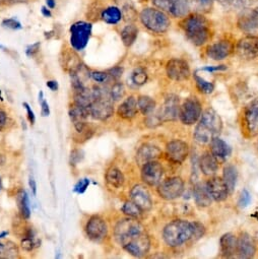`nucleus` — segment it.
Instances as JSON below:
<instances>
[{
	"instance_id": "1",
	"label": "nucleus",
	"mask_w": 258,
	"mask_h": 259,
	"mask_svg": "<svg viewBox=\"0 0 258 259\" xmlns=\"http://www.w3.org/2000/svg\"><path fill=\"white\" fill-rule=\"evenodd\" d=\"M114 236L118 244L135 257H144L151 249L150 237L138 219L127 217L119 221L114 229Z\"/></svg>"
},
{
	"instance_id": "2",
	"label": "nucleus",
	"mask_w": 258,
	"mask_h": 259,
	"mask_svg": "<svg viewBox=\"0 0 258 259\" xmlns=\"http://www.w3.org/2000/svg\"><path fill=\"white\" fill-rule=\"evenodd\" d=\"M186 38L197 47L208 43L213 37V27L211 22L202 14L192 13L186 15L179 23Z\"/></svg>"
},
{
	"instance_id": "3",
	"label": "nucleus",
	"mask_w": 258,
	"mask_h": 259,
	"mask_svg": "<svg viewBox=\"0 0 258 259\" xmlns=\"http://www.w3.org/2000/svg\"><path fill=\"white\" fill-rule=\"evenodd\" d=\"M223 120L216 110L208 108L202 112L193 134L194 140L201 145L209 144L210 141L221 135Z\"/></svg>"
},
{
	"instance_id": "4",
	"label": "nucleus",
	"mask_w": 258,
	"mask_h": 259,
	"mask_svg": "<svg viewBox=\"0 0 258 259\" xmlns=\"http://www.w3.org/2000/svg\"><path fill=\"white\" fill-rule=\"evenodd\" d=\"M194 222L174 220L167 224L163 230L164 242L172 248H177L190 240H194Z\"/></svg>"
},
{
	"instance_id": "5",
	"label": "nucleus",
	"mask_w": 258,
	"mask_h": 259,
	"mask_svg": "<svg viewBox=\"0 0 258 259\" xmlns=\"http://www.w3.org/2000/svg\"><path fill=\"white\" fill-rule=\"evenodd\" d=\"M142 24L151 32L156 34H164L171 27V20L167 13L154 8H148L140 14Z\"/></svg>"
},
{
	"instance_id": "6",
	"label": "nucleus",
	"mask_w": 258,
	"mask_h": 259,
	"mask_svg": "<svg viewBox=\"0 0 258 259\" xmlns=\"http://www.w3.org/2000/svg\"><path fill=\"white\" fill-rule=\"evenodd\" d=\"M242 133L248 139L258 137V98L250 102L241 115Z\"/></svg>"
},
{
	"instance_id": "7",
	"label": "nucleus",
	"mask_w": 258,
	"mask_h": 259,
	"mask_svg": "<svg viewBox=\"0 0 258 259\" xmlns=\"http://www.w3.org/2000/svg\"><path fill=\"white\" fill-rule=\"evenodd\" d=\"M202 114V105L196 97L187 98L179 110V119L184 125H194L198 122Z\"/></svg>"
},
{
	"instance_id": "8",
	"label": "nucleus",
	"mask_w": 258,
	"mask_h": 259,
	"mask_svg": "<svg viewBox=\"0 0 258 259\" xmlns=\"http://www.w3.org/2000/svg\"><path fill=\"white\" fill-rule=\"evenodd\" d=\"M185 190V183L180 177H170L158 185L157 191L161 198L165 200H174L182 196Z\"/></svg>"
},
{
	"instance_id": "9",
	"label": "nucleus",
	"mask_w": 258,
	"mask_h": 259,
	"mask_svg": "<svg viewBox=\"0 0 258 259\" xmlns=\"http://www.w3.org/2000/svg\"><path fill=\"white\" fill-rule=\"evenodd\" d=\"M92 24L77 22L70 28V44L76 51L83 50L92 36Z\"/></svg>"
},
{
	"instance_id": "10",
	"label": "nucleus",
	"mask_w": 258,
	"mask_h": 259,
	"mask_svg": "<svg viewBox=\"0 0 258 259\" xmlns=\"http://www.w3.org/2000/svg\"><path fill=\"white\" fill-rule=\"evenodd\" d=\"M156 9H159L174 18H184L188 15V0H152Z\"/></svg>"
},
{
	"instance_id": "11",
	"label": "nucleus",
	"mask_w": 258,
	"mask_h": 259,
	"mask_svg": "<svg viewBox=\"0 0 258 259\" xmlns=\"http://www.w3.org/2000/svg\"><path fill=\"white\" fill-rule=\"evenodd\" d=\"M90 115L100 121H105L114 114V102L110 96L97 98L93 101L90 108Z\"/></svg>"
},
{
	"instance_id": "12",
	"label": "nucleus",
	"mask_w": 258,
	"mask_h": 259,
	"mask_svg": "<svg viewBox=\"0 0 258 259\" xmlns=\"http://www.w3.org/2000/svg\"><path fill=\"white\" fill-rule=\"evenodd\" d=\"M235 50L241 59H258V36H245L241 38L237 42Z\"/></svg>"
},
{
	"instance_id": "13",
	"label": "nucleus",
	"mask_w": 258,
	"mask_h": 259,
	"mask_svg": "<svg viewBox=\"0 0 258 259\" xmlns=\"http://www.w3.org/2000/svg\"><path fill=\"white\" fill-rule=\"evenodd\" d=\"M167 76L174 81H183L190 77L191 70L189 64L179 58H174L168 61L166 64Z\"/></svg>"
},
{
	"instance_id": "14",
	"label": "nucleus",
	"mask_w": 258,
	"mask_h": 259,
	"mask_svg": "<svg viewBox=\"0 0 258 259\" xmlns=\"http://www.w3.org/2000/svg\"><path fill=\"white\" fill-rule=\"evenodd\" d=\"M235 51V45L230 40L224 39L208 45L205 49L206 56L214 61H222L228 58Z\"/></svg>"
},
{
	"instance_id": "15",
	"label": "nucleus",
	"mask_w": 258,
	"mask_h": 259,
	"mask_svg": "<svg viewBox=\"0 0 258 259\" xmlns=\"http://www.w3.org/2000/svg\"><path fill=\"white\" fill-rule=\"evenodd\" d=\"M164 176L163 166L156 160L148 162L142 167V179L143 181L151 186H158Z\"/></svg>"
},
{
	"instance_id": "16",
	"label": "nucleus",
	"mask_w": 258,
	"mask_h": 259,
	"mask_svg": "<svg viewBox=\"0 0 258 259\" xmlns=\"http://www.w3.org/2000/svg\"><path fill=\"white\" fill-rule=\"evenodd\" d=\"M189 155L188 145L181 140H174L166 146V157L173 164H182Z\"/></svg>"
},
{
	"instance_id": "17",
	"label": "nucleus",
	"mask_w": 258,
	"mask_h": 259,
	"mask_svg": "<svg viewBox=\"0 0 258 259\" xmlns=\"http://www.w3.org/2000/svg\"><path fill=\"white\" fill-rule=\"evenodd\" d=\"M205 187L212 200L217 202H222L226 200L230 194L224 179L219 176H211L205 183Z\"/></svg>"
},
{
	"instance_id": "18",
	"label": "nucleus",
	"mask_w": 258,
	"mask_h": 259,
	"mask_svg": "<svg viewBox=\"0 0 258 259\" xmlns=\"http://www.w3.org/2000/svg\"><path fill=\"white\" fill-rule=\"evenodd\" d=\"M237 26L246 36H258V16L253 11L243 12L238 18Z\"/></svg>"
},
{
	"instance_id": "19",
	"label": "nucleus",
	"mask_w": 258,
	"mask_h": 259,
	"mask_svg": "<svg viewBox=\"0 0 258 259\" xmlns=\"http://www.w3.org/2000/svg\"><path fill=\"white\" fill-rule=\"evenodd\" d=\"M85 233L91 240L100 241L107 236V224L101 217L94 215L88 221L85 225Z\"/></svg>"
},
{
	"instance_id": "20",
	"label": "nucleus",
	"mask_w": 258,
	"mask_h": 259,
	"mask_svg": "<svg viewBox=\"0 0 258 259\" xmlns=\"http://www.w3.org/2000/svg\"><path fill=\"white\" fill-rule=\"evenodd\" d=\"M179 110H180L179 97L171 94L165 99V102L159 113L163 122L175 121L179 117Z\"/></svg>"
},
{
	"instance_id": "21",
	"label": "nucleus",
	"mask_w": 258,
	"mask_h": 259,
	"mask_svg": "<svg viewBox=\"0 0 258 259\" xmlns=\"http://www.w3.org/2000/svg\"><path fill=\"white\" fill-rule=\"evenodd\" d=\"M131 198L144 211H149L153 208V199L146 186L142 184L136 185L131 190Z\"/></svg>"
},
{
	"instance_id": "22",
	"label": "nucleus",
	"mask_w": 258,
	"mask_h": 259,
	"mask_svg": "<svg viewBox=\"0 0 258 259\" xmlns=\"http://www.w3.org/2000/svg\"><path fill=\"white\" fill-rule=\"evenodd\" d=\"M256 253V242L248 233H242L237 241V255L240 258H252Z\"/></svg>"
},
{
	"instance_id": "23",
	"label": "nucleus",
	"mask_w": 258,
	"mask_h": 259,
	"mask_svg": "<svg viewBox=\"0 0 258 259\" xmlns=\"http://www.w3.org/2000/svg\"><path fill=\"white\" fill-rule=\"evenodd\" d=\"M138 100L136 99L135 96H129L121 103V105L117 109L118 116L126 120L134 119L138 115Z\"/></svg>"
},
{
	"instance_id": "24",
	"label": "nucleus",
	"mask_w": 258,
	"mask_h": 259,
	"mask_svg": "<svg viewBox=\"0 0 258 259\" xmlns=\"http://www.w3.org/2000/svg\"><path fill=\"white\" fill-rule=\"evenodd\" d=\"M161 156L162 151L158 147L151 144H145L139 149L137 153V161L140 165L143 166L148 162L157 160Z\"/></svg>"
},
{
	"instance_id": "25",
	"label": "nucleus",
	"mask_w": 258,
	"mask_h": 259,
	"mask_svg": "<svg viewBox=\"0 0 258 259\" xmlns=\"http://www.w3.org/2000/svg\"><path fill=\"white\" fill-rule=\"evenodd\" d=\"M238 237L233 233H226L220 239L221 254L224 257L230 258L237 255Z\"/></svg>"
},
{
	"instance_id": "26",
	"label": "nucleus",
	"mask_w": 258,
	"mask_h": 259,
	"mask_svg": "<svg viewBox=\"0 0 258 259\" xmlns=\"http://www.w3.org/2000/svg\"><path fill=\"white\" fill-rule=\"evenodd\" d=\"M199 168L203 175L211 177L216 175L219 170V160L210 153H204L199 159Z\"/></svg>"
},
{
	"instance_id": "27",
	"label": "nucleus",
	"mask_w": 258,
	"mask_h": 259,
	"mask_svg": "<svg viewBox=\"0 0 258 259\" xmlns=\"http://www.w3.org/2000/svg\"><path fill=\"white\" fill-rule=\"evenodd\" d=\"M210 153L218 159V160H225L229 158L232 154L231 147L219 137L212 139L209 143Z\"/></svg>"
},
{
	"instance_id": "28",
	"label": "nucleus",
	"mask_w": 258,
	"mask_h": 259,
	"mask_svg": "<svg viewBox=\"0 0 258 259\" xmlns=\"http://www.w3.org/2000/svg\"><path fill=\"white\" fill-rule=\"evenodd\" d=\"M193 197H194V201H195L196 205L199 207H207L212 202V198L210 197V195L205 187V184L203 185L201 183H197L194 186Z\"/></svg>"
},
{
	"instance_id": "29",
	"label": "nucleus",
	"mask_w": 258,
	"mask_h": 259,
	"mask_svg": "<svg viewBox=\"0 0 258 259\" xmlns=\"http://www.w3.org/2000/svg\"><path fill=\"white\" fill-rule=\"evenodd\" d=\"M105 179L106 182L108 183V185H110L113 188H120L123 186L124 182H125V177L123 175V173L116 167H111L105 175Z\"/></svg>"
},
{
	"instance_id": "30",
	"label": "nucleus",
	"mask_w": 258,
	"mask_h": 259,
	"mask_svg": "<svg viewBox=\"0 0 258 259\" xmlns=\"http://www.w3.org/2000/svg\"><path fill=\"white\" fill-rule=\"evenodd\" d=\"M20 254L19 247L12 241L0 242V259L18 258Z\"/></svg>"
},
{
	"instance_id": "31",
	"label": "nucleus",
	"mask_w": 258,
	"mask_h": 259,
	"mask_svg": "<svg viewBox=\"0 0 258 259\" xmlns=\"http://www.w3.org/2000/svg\"><path fill=\"white\" fill-rule=\"evenodd\" d=\"M223 179H224L225 183L227 184L229 192L232 193L235 189V186L237 184V179H238V171H237L236 167L233 165H227L224 168Z\"/></svg>"
},
{
	"instance_id": "32",
	"label": "nucleus",
	"mask_w": 258,
	"mask_h": 259,
	"mask_svg": "<svg viewBox=\"0 0 258 259\" xmlns=\"http://www.w3.org/2000/svg\"><path fill=\"white\" fill-rule=\"evenodd\" d=\"M138 35H139V29L137 28V26L133 24L127 25L121 32V39L123 44L126 47H131L137 41Z\"/></svg>"
},
{
	"instance_id": "33",
	"label": "nucleus",
	"mask_w": 258,
	"mask_h": 259,
	"mask_svg": "<svg viewBox=\"0 0 258 259\" xmlns=\"http://www.w3.org/2000/svg\"><path fill=\"white\" fill-rule=\"evenodd\" d=\"M122 12L119 8L110 7L103 11L102 20L109 25H116L122 20Z\"/></svg>"
},
{
	"instance_id": "34",
	"label": "nucleus",
	"mask_w": 258,
	"mask_h": 259,
	"mask_svg": "<svg viewBox=\"0 0 258 259\" xmlns=\"http://www.w3.org/2000/svg\"><path fill=\"white\" fill-rule=\"evenodd\" d=\"M138 108L139 112H141L145 116H148L155 111L156 102L153 98L149 96H140L138 99Z\"/></svg>"
},
{
	"instance_id": "35",
	"label": "nucleus",
	"mask_w": 258,
	"mask_h": 259,
	"mask_svg": "<svg viewBox=\"0 0 258 259\" xmlns=\"http://www.w3.org/2000/svg\"><path fill=\"white\" fill-rule=\"evenodd\" d=\"M18 206L22 217L26 220L30 219L31 217V208H30V199L28 193L25 190H21L17 197Z\"/></svg>"
},
{
	"instance_id": "36",
	"label": "nucleus",
	"mask_w": 258,
	"mask_h": 259,
	"mask_svg": "<svg viewBox=\"0 0 258 259\" xmlns=\"http://www.w3.org/2000/svg\"><path fill=\"white\" fill-rule=\"evenodd\" d=\"M69 116L73 124L78 122H84L87 118L90 116V110L87 107H82L74 104L69 111Z\"/></svg>"
},
{
	"instance_id": "37",
	"label": "nucleus",
	"mask_w": 258,
	"mask_h": 259,
	"mask_svg": "<svg viewBox=\"0 0 258 259\" xmlns=\"http://www.w3.org/2000/svg\"><path fill=\"white\" fill-rule=\"evenodd\" d=\"M122 211L125 215L140 220L145 212L141 207H139L134 201H126L122 206Z\"/></svg>"
},
{
	"instance_id": "38",
	"label": "nucleus",
	"mask_w": 258,
	"mask_h": 259,
	"mask_svg": "<svg viewBox=\"0 0 258 259\" xmlns=\"http://www.w3.org/2000/svg\"><path fill=\"white\" fill-rule=\"evenodd\" d=\"M193 77H194V80H195L196 88L198 89V91L200 93L208 95V94H211L214 91V84L212 82L205 80L204 78L199 76L197 73H194Z\"/></svg>"
},
{
	"instance_id": "39",
	"label": "nucleus",
	"mask_w": 258,
	"mask_h": 259,
	"mask_svg": "<svg viewBox=\"0 0 258 259\" xmlns=\"http://www.w3.org/2000/svg\"><path fill=\"white\" fill-rule=\"evenodd\" d=\"M21 245H22V248L26 251H32L36 246H38V243L36 241V238L32 229H30L26 233V235L23 237Z\"/></svg>"
},
{
	"instance_id": "40",
	"label": "nucleus",
	"mask_w": 258,
	"mask_h": 259,
	"mask_svg": "<svg viewBox=\"0 0 258 259\" xmlns=\"http://www.w3.org/2000/svg\"><path fill=\"white\" fill-rule=\"evenodd\" d=\"M109 93H110V97H111L112 101L113 102H117V101H120L124 97V95H125V88H124V85L121 82L116 81L109 89Z\"/></svg>"
},
{
	"instance_id": "41",
	"label": "nucleus",
	"mask_w": 258,
	"mask_h": 259,
	"mask_svg": "<svg viewBox=\"0 0 258 259\" xmlns=\"http://www.w3.org/2000/svg\"><path fill=\"white\" fill-rule=\"evenodd\" d=\"M132 80L136 85H143L148 80V74L143 68H137L132 74Z\"/></svg>"
},
{
	"instance_id": "42",
	"label": "nucleus",
	"mask_w": 258,
	"mask_h": 259,
	"mask_svg": "<svg viewBox=\"0 0 258 259\" xmlns=\"http://www.w3.org/2000/svg\"><path fill=\"white\" fill-rule=\"evenodd\" d=\"M91 78L94 81L101 83V84H105V83H108L111 80H113L107 71H93L91 73Z\"/></svg>"
},
{
	"instance_id": "43",
	"label": "nucleus",
	"mask_w": 258,
	"mask_h": 259,
	"mask_svg": "<svg viewBox=\"0 0 258 259\" xmlns=\"http://www.w3.org/2000/svg\"><path fill=\"white\" fill-rule=\"evenodd\" d=\"M213 2L214 0H188L189 6L193 4V6L198 9V11H203V12L208 11L211 8Z\"/></svg>"
},
{
	"instance_id": "44",
	"label": "nucleus",
	"mask_w": 258,
	"mask_h": 259,
	"mask_svg": "<svg viewBox=\"0 0 258 259\" xmlns=\"http://www.w3.org/2000/svg\"><path fill=\"white\" fill-rule=\"evenodd\" d=\"M161 123H163V120L160 116V113H152L150 115L147 116V119H146V124L147 126L149 127H157L158 125H160Z\"/></svg>"
},
{
	"instance_id": "45",
	"label": "nucleus",
	"mask_w": 258,
	"mask_h": 259,
	"mask_svg": "<svg viewBox=\"0 0 258 259\" xmlns=\"http://www.w3.org/2000/svg\"><path fill=\"white\" fill-rule=\"evenodd\" d=\"M251 201V194L249 193V191L247 189H244L242 192H241V195L239 197V201H238V204L240 207L244 208L246 207Z\"/></svg>"
},
{
	"instance_id": "46",
	"label": "nucleus",
	"mask_w": 258,
	"mask_h": 259,
	"mask_svg": "<svg viewBox=\"0 0 258 259\" xmlns=\"http://www.w3.org/2000/svg\"><path fill=\"white\" fill-rule=\"evenodd\" d=\"M89 184H90V180H89V179H87V178L80 179V180L75 184V186H74V188H73V191L76 192V193H78V194H81V193H83V192L87 190Z\"/></svg>"
},
{
	"instance_id": "47",
	"label": "nucleus",
	"mask_w": 258,
	"mask_h": 259,
	"mask_svg": "<svg viewBox=\"0 0 258 259\" xmlns=\"http://www.w3.org/2000/svg\"><path fill=\"white\" fill-rule=\"evenodd\" d=\"M3 26L5 28L11 29V30H19L22 28L21 23L18 22L16 19H8L3 22Z\"/></svg>"
},
{
	"instance_id": "48",
	"label": "nucleus",
	"mask_w": 258,
	"mask_h": 259,
	"mask_svg": "<svg viewBox=\"0 0 258 259\" xmlns=\"http://www.w3.org/2000/svg\"><path fill=\"white\" fill-rule=\"evenodd\" d=\"M195 225V230H194V240H198L200 239L204 233H205V229L204 226L198 222H194Z\"/></svg>"
},
{
	"instance_id": "49",
	"label": "nucleus",
	"mask_w": 258,
	"mask_h": 259,
	"mask_svg": "<svg viewBox=\"0 0 258 259\" xmlns=\"http://www.w3.org/2000/svg\"><path fill=\"white\" fill-rule=\"evenodd\" d=\"M109 73V75L112 77L113 80H118L121 76H122V73H123V69L119 66H116L114 68H111L107 71Z\"/></svg>"
},
{
	"instance_id": "50",
	"label": "nucleus",
	"mask_w": 258,
	"mask_h": 259,
	"mask_svg": "<svg viewBox=\"0 0 258 259\" xmlns=\"http://www.w3.org/2000/svg\"><path fill=\"white\" fill-rule=\"evenodd\" d=\"M82 159V153L78 150H75L71 153V156H70V162H71V165H76L78 162H80Z\"/></svg>"
},
{
	"instance_id": "51",
	"label": "nucleus",
	"mask_w": 258,
	"mask_h": 259,
	"mask_svg": "<svg viewBox=\"0 0 258 259\" xmlns=\"http://www.w3.org/2000/svg\"><path fill=\"white\" fill-rule=\"evenodd\" d=\"M8 123V115L7 113L0 109V131H3V129L6 127Z\"/></svg>"
},
{
	"instance_id": "52",
	"label": "nucleus",
	"mask_w": 258,
	"mask_h": 259,
	"mask_svg": "<svg viewBox=\"0 0 258 259\" xmlns=\"http://www.w3.org/2000/svg\"><path fill=\"white\" fill-rule=\"evenodd\" d=\"M23 105H24V107H25V108H26V110H27L28 118H29V120H30L31 124H34V123H35V114H34L33 110L31 109V107H30V105H29L28 103H24Z\"/></svg>"
},
{
	"instance_id": "53",
	"label": "nucleus",
	"mask_w": 258,
	"mask_h": 259,
	"mask_svg": "<svg viewBox=\"0 0 258 259\" xmlns=\"http://www.w3.org/2000/svg\"><path fill=\"white\" fill-rule=\"evenodd\" d=\"M40 104H41V108H42V110H41L42 116H43V117L49 116L50 110H49V105H48V103H47L45 100H43L42 102H40Z\"/></svg>"
},
{
	"instance_id": "54",
	"label": "nucleus",
	"mask_w": 258,
	"mask_h": 259,
	"mask_svg": "<svg viewBox=\"0 0 258 259\" xmlns=\"http://www.w3.org/2000/svg\"><path fill=\"white\" fill-rule=\"evenodd\" d=\"M39 47H40V43H36V44L30 46V47L27 49V54H28L29 56H33L35 53L38 52Z\"/></svg>"
},
{
	"instance_id": "55",
	"label": "nucleus",
	"mask_w": 258,
	"mask_h": 259,
	"mask_svg": "<svg viewBox=\"0 0 258 259\" xmlns=\"http://www.w3.org/2000/svg\"><path fill=\"white\" fill-rule=\"evenodd\" d=\"M29 185H30V188L32 189L34 195L37 194V184H36V180L34 178L33 175L30 176V179H29Z\"/></svg>"
},
{
	"instance_id": "56",
	"label": "nucleus",
	"mask_w": 258,
	"mask_h": 259,
	"mask_svg": "<svg viewBox=\"0 0 258 259\" xmlns=\"http://www.w3.org/2000/svg\"><path fill=\"white\" fill-rule=\"evenodd\" d=\"M47 87H48L52 92H55V91L58 90V83H57V81H55V80L47 81Z\"/></svg>"
},
{
	"instance_id": "57",
	"label": "nucleus",
	"mask_w": 258,
	"mask_h": 259,
	"mask_svg": "<svg viewBox=\"0 0 258 259\" xmlns=\"http://www.w3.org/2000/svg\"><path fill=\"white\" fill-rule=\"evenodd\" d=\"M46 5H47V8L50 10H53L56 7L55 0H46Z\"/></svg>"
},
{
	"instance_id": "58",
	"label": "nucleus",
	"mask_w": 258,
	"mask_h": 259,
	"mask_svg": "<svg viewBox=\"0 0 258 259\" xmlns=\"http://www.w3.org/2000/svg\"><path fill=\"white\" fill-rule=\"evenodd\" d=\"M42 14H43V16H45L46 18H50V17H51L50 9H47V8H45V7L42 8Z\"/></svg>"
},
{
	"instance_id": "59",
	"label": "nucleus",
	"mask_w": 258,
	"mask_h": 259,
	"mask_svg": "<svg viewBox=\"0 0 258 259\" xmlns=\"http://www.w3.org/2000/svg\"><path fill=\"white\" fill-rule=\"evenodd\" d=\"M253 12H254V13H255V14H256V15H257V16H258V8H256V9H254V10H253Z\"/></svg>"
},
{
	"instance_id": "60",
	"label": "nucleus",
	"mask_w": 258,
	"mask_h": 259,
	"mask_svg": "<svg viewBox=\"0 0 258 259\" xmlns=\"http://www.w3.org/2000/svg\"><path fill=\"white\" fill-rule=\"evenodd\" d=\"M2 187H3V184H2V178H0V190H2Z\"/></svg>"
},
{
	"instance_id": "61",
	"label": "nucleus",
	"mask_w": 258,
	"mask_h": 259,
	"mask_svg": "<svg viewBox=\"0 0 258 259\" xmlns=\"http://www.w3.org/2000/svg\"><path fill=\"white\" fill-rule=\"evenodd\" d=\"M257 150H258V143H257Z\"/></svg>"
}]
</instances>
